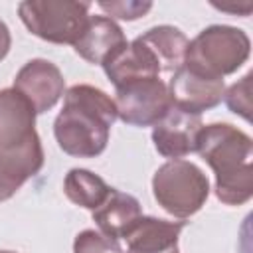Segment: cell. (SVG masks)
Wrapping results in <instances>:
<instances>
[{"label": "cell", "instance_id": "1", "mask_svg": "<svg viewBox=\"0 0 253 253\" xmlns=\"http://www.w3.org/2000/svg\"><path fill=\"white\" fill-rule=\"evenodd\" d=\"M115 119V101L105 91L93 85H73L65 93L53 132L63 152L93 158L105 150Z\"/></svg>", "mask_w": 253, "mask_h": 253}, {"label": "cell", "instance_id": "2", "mask_svg": "<svg viewBox=\"0 0 253 253\" xmlns=\"http://www.w3.org/2000/svg\"><path fill=\"white\" fill-rule=\"evenodd\" d=\"M196 152L215 174V194L227 206H241L253 196V142L231 125L204 126Z\"/></svg>", "mask_w": 253, "mask_h": 253}, {"label": "cell", "instance_id": "3", "mask_svg": "<svg viewBox=\"0 0 253 253\" xmlns=\"http://www.w3.org/2000/svg\"><path fill=\"white\" fill-rule=\"evenodd\" d=\"M249 38L231 26H210L188 42L184 67L208 79H223L249 57Z\"/></svg>", "mask_w": 253, "mask_h": 253}, {"label": "cell", "instance_id": "4", "mask_svg": "<svg viewBox=\"0 0 253 253\" xmlns=\"http://www.w3.org/2000/svg\"><path fill=\"white\" fill-rule=\"evenodd\" d=\"M26 28L51 43H71L81 38L89 22V4L75 0H28L18 6Z\"/></svg>", "mask_w": 253, "mask_h": 253}, {"label": "cell", "instance_id": "5", "mask_svg": "<svg viewBox=\"0 0 253 253\" xmlns=\"http://www.w3.org/2000/svg\"><path fill=\"white\" fill-rule=\"evenodd\" d=\"M156 202L172 215L184 219L194 215L210 194L206 174L188 160H170L162 164L152 178Z\"/></svg>", "mask_w": 253, "mask_h": 253}, {"label": "cell", "instance_id": "6", "mask_svg": "<svg viewBox=\"0 0 253 253\" xmlns=\"http://www.w3.org/2000/svg\"><path fill=\"white\" fill-rule=\"evenodd\" d=\"M115 89L117 117L132 126H154L172 107L168 85L160 77L130 79Z\"/></svg>", "mask_w": 253, "mask_h": 253}, {"label": "cell", "instance_id": "7", "mask_svg": "<svg viewBox=\"0 0 253 253\" xmlns=\"http://www.w3.org/2000/svg\"><path fill=\"white\" fill-rule=\"evenodd\" d=\"M204 128L202 117L196 113H188L176 105H172L166 115L154 125L152 140L156 150L172 160H180L190 154L198 146V136Z\"/></svg>", "mask_w": 253, "mask_h": 253}, {"label": "cell", "instance_id": "8", "mask_svg": "<svg viewBox=\"0 0 253 253\" xmlns=\"http://www.w3.org/2000/svg\"><path fill=\"white\" fill-rule=\"evenodd\" d=\"M14 89L30 101L38 115L49 111L59 101L65 89V81L61 71L51 61L32 59L18 71L14 79Z\"/></svg>", "mask_w": 253, "mask_h": 253}, {"label": "cell", "instance_id": "9", "mask_svg": "<svg viewBox=\"0 0 253 253\" xmlns=\"http://www.w3.org/2000/svg\"><path fill=\"white\" fill-rule=\"evenodd\" d=\"M36 111L30 101L12 89L0 91V150L12 152L38 140Z\"/></svg>", "mask_w": 253, "mask_h": 253}, {"label": "cell", "instance_id": "10", "mask_svg": "<svg viewBox=\"0 0 253 253\" xmlns=\"http://www.w3.org/2000/svg\"><path fill=\"white\" fill-rule=\"evenodd\" d=\"M172 105L188 111L202 115V111H208L215 107L225 93L223 79H208L198 73H192L184 65L172 75L170 85H168Z\"/></svg>", "mask_w": 253, "mask_h": 253}, {"label": "cell", "instance_id": "11", "mask_svg": "<svg viewBox=\"0 0 253 253\" xmlns=\"http://www.w3.org/2000/svg\"><path fill=\"white\" fill-rule=\"evenodd\" d=\"M126 45L123 30L107 16H91L85 32L75 42V51L89 63L105 65Z\"/></svg>", "mask_w": 253, "mask_h": 253}, {"label": "cell", "instance_id": "12", "mask_svg": "<svg viewBox=\"0 0 253 253\" xmlns=\"http://www.w3.org/2000/svg\"><path fill=\"white\" fill-rule=\"evenodd\" d=\"M142 215L140 204L130 194L111 190L107 200L93 210V221L99 227V233L117 249V243L121 237L128 231V227Z\"/></svg>", "mask_w": 253, "mask_h": 253}, {"label": "cell", "instance_id": "13", "mask_svg": "<svg viewBox=\"0 0 253 253\" xmlns=\"http://www.w3.org/2000/svg\"><path fill=\"white\" fill-rule=\"evenodd\" d=\"M43 166V150L40 138L12 152L0 150V202L12 198L22 184L38 174Z\"/></svg>", "mask_w": 253, "mask_h": 253}, {"label": "cell", "instance_id": "14", "mask_svg": "<svg viewBox=\"0 0 253 253\" xmlns=\"http://www.w3.org/2000/svg\"><path fill=\"white\" fill-rule=\"evenodd\" d=\"M156 59L160 73H176L184 65L188 38L174 26H156L136 38Z\"/></svg>", "mask_w": 253, "mask_h": 253}, {"label": "cell", "instance_id": "15", "mask_svg": "<svg viewBox=\"0 0 253 253\" xmlns=\"http://www.w3.org/2000/svg\"><path fill=\"white\" fill-rule=\"evenodd\" d=\"M111 186L105 184L103 178H99L97 174L89 172V170H83V168H73L69 170V174L65 176V182H63V192L65 196L81 206V208H87V210H97L105 200L107 196L111 194Z\"/></svg>", "mask_w": 253, "mask_h": 253}, {"label": "cell", "instance_id": "16", "mask_svg": "<svg viewBox=\"0 0 253 253\" xmlns=\"http://www.w3.org/2000/svg\"><path fill=\"white\" fill-rule=\"evenodd\" d=\"M225 95V103L227 107L235 113V115H241L245 121L251 119V109H253V103H251V73H247L239 83L231 85Z\"/></svg>", "mask_w": 253, "mask_h": 253}, {"label": "cell", "instance_id": "17", "mask_svg": "<svg viewBox=\"0 0 253 253\" xmlns=\"http://www.w3.org/2000/svg\"><path fill=\"white\" fill-rule=\"evenodd\" d=\"M99 8L105 10L113 18L121 20H136L144 16L152 4L150 2H99Z\"/></svg>", "mask_w": 253, "mask_h": 253}, {"label": "cell", "instance_id": "18", "mask_svg": "<svg viewBox=\"0 0 253 253\" xmlns=\"http://www.w3.org/2000/svg\"><path fill=\"white\" fill-rule=\"evenodd\" d=\"M73 253H117V249L99 233L93 229H85L77 235Z\"/></svg>", "mask_w": 253, "mask_h": 253}, {"label": "cell", "instance_id": "19", "mask_svg": "<svg viewBox=\"0 0 253 253\" xmlns=\"http://www.w3.org/2000/svg\"><path fill=\"white\" fill-rule=\"evenodd\" d=\"M123 253H178V243L148 245V247H140V249H132V251H123Z\"/></svg>", "mask_w": 253, "mask_h": 253}, {"label": "cell", "instance_id": "20", "mask_svg": "<svg viewBox=\"0 0 253 253\" xmlns=\"http://www.w3.org/2000/svg\"><path fill=\"white\" fill-rule=\"evenodd\" d=\"M8 49H10V32H8V26L0 20V59L6 57Z\"/></svg>", "mask_w": 253, "mask_h": 253}, {"label": "cell", "instance_id": "21", "mask_svg": "<svg viewBox=\"0 0 253 253\" xmlns=\"http://www.w3.org/2000/svg\"><path fill=\"white\" fill-rule=\"evenodd\" d=\"M215 8H219V10H225V12H239V14H249V10L253 8V4L251 2H245V4H237V6H233V4H213Z\"/></svg>", "mask_w": 253, "mask_h": 253}, {"label": "cell", "instance_id": "22", "mask_svg": "<svg viewBox=\"0 0 253 253\" xmlns=\"http://www.w3.org/2000/svg\"><path fill=\"white\" fill-rule=\"evenodd\" d=\"M0 253H12V251H0Z\"/></svg>", "mask_w": 253, "mask_h": 253}]
</instances>
